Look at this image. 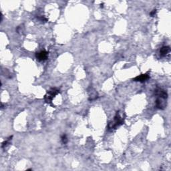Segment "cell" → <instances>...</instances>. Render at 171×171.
I'll return each instance as SVG.
<instances>
[{"instance_id":"cell-1","label":"cell","mask_w":171,"mask_h":171,"mask_svg":"<svg viewBox=\"0 0 171 171\" xmlns=\"http://www.w3.org/2000/svg\"><path fill=\"white\" fill-rule=\"evenodd\" d=\"M124 124V118L120 116L119 112H117L116 116H114V119L112 121H111L108 126V129L113 130V129H116L117 127H120V126L123 124Z\"/></svg>"},{"instance_id":"cell-2","label":"cell","mask_w":171,"mask_h":171,"mask_svg":"<svg viewBox=\"0 0 171 171\" xmlns=\"http://www.w3.org/2000/svg\"><path fill=\"white\" fill-rule=\"evenodd\" d=\"M59 93H60L59 89L56 88H51L50 90L48 91V92H47L46 94L45 95V97H44L45 102L48 104H52L53 99L55 98V96L58 94Z\"/></svg>"},{"instance_id":"cell-3","label":"cell","mask_w":171,"mask_h":171,"mask_svg":"<svg viewBox=\"0 0 171 171\" xmlns=\"http://www.w3.org/2000/svg\"><path fill=\"white\" fill-rule=\"evenodd\" d=\"M167 105L166 102V99L163 98L158 97L156 100V107L157 108L160 109V110H164Z\"/></svg>"},{"instance_id":"cell-4","label":"cell","mask_w":171,"mask_h":171,"mask_svg":"<svg viewBox=\"0 0 171 171\" xmlns=\"http://www.w3.org/2000/svg\"><path fill=\"white\" fill-rule=\"evenodd\" d=\"M36 58L39 62H43L46 60L48 57V52L46 51H40V52H37L36 54Z\"/></svg>"},{"instance_id":"cell-5","label":"cell","mask_w":171,"mask_h":171,"mask_svg":"<svg viewBox=\"0 0 171 171\" xmlns=\"http://www.w3.org/2000/svg\"><path fill=\"white\" fill-rule=\"evenodd\" d=\"M155 95L157 96V97H160L165 98V99H167L168 98V94L165 90H164L163 89L160 88H157V89L155 90Z\"/></svg>"},{"instance_id":"cell-6","label":"cell","mask_w":171,"mask_h":171,"mask_svg":"<svg viewBox=\"0 0 171 171\" xmlns=\"http://www.w3.org/2000/svg\"><path fill=\"white\" fill-rule=\"evenodd\" d=\"M149 78H150V74L148 72V73L143 74L140 75V76H136V78H134L133 79V80L135 81V82H146V80H148Z\"/></svg>"},{"instance_id":"cell-7","label":"cell","mask_w":171,"mask_h":171,"mask_svg":"<svg viewBox=\"0 0 171 171\" xmlns=\"http://www.w3.org/2000/svg\"><path fill=\"white\" fill-rule=\"evenodd\" d=\"M170 48L169 46H162L160 50V56L164 57L166 56V55L168 54V53L170 52Z\"/></svg>"},{"instance_id":"cell-8","label":"cell","mask_w":171,"mask_h":171,"mask_svg":"<svg viewBox=\"0 0 171 171\" xmlns=\"http://www.w3.org/2000/svg\"><path fill=\"white\" fill-rule=\"evenodd\" d=\"M61 140H62V142L63 144H66V143L68 142V138H67V136H66V134H63V135L62 136Z\"/></svg>"},{"instance_id":"cell-9","label":"cell","mask_w":171,"mask_h":171,"mask_svg":"<svg viewBox=\"0 0 171 171\" xmlns=\"http://www.w3.org/2000/svg\"><path fill=\"white\" fill-rule=\"evenodd\" d=\"M12 136H10V137L8 139V140H6L5 141H4V142H3V144H2V148H3V147L5 146H7L8 143L10 142V141L11 140H12Z\"/></svg>"},{"instance_id":"cell-10","label":"cell","mask_w":171,"mask_h":171,"mask_svg":"<svg viewBox=\"0 0 171 171\" xmlns=\"http://www.w3.org/2000/svg\"><path fill=\"white\" fill-rule=\"evenodd\" d=\"M156 14H157V10H153L150 13V16L151 17H155Z\"/></svg>"},{"instance_id":"cell-11","label":"cell","mask_w":171,"mask_h":171,"mask_svg":"<svg viewBox=\"0 0 171 171\" xmlns=\"http://www.w3.org/2000/svg\"><path fill=\"white\" fill-rule=\"evenodd\" d=\"M39 19H40V21H44V22H46V21H48V20H47V19L46 18H44V16H41Z\"/></svg>"}]
</instances>
